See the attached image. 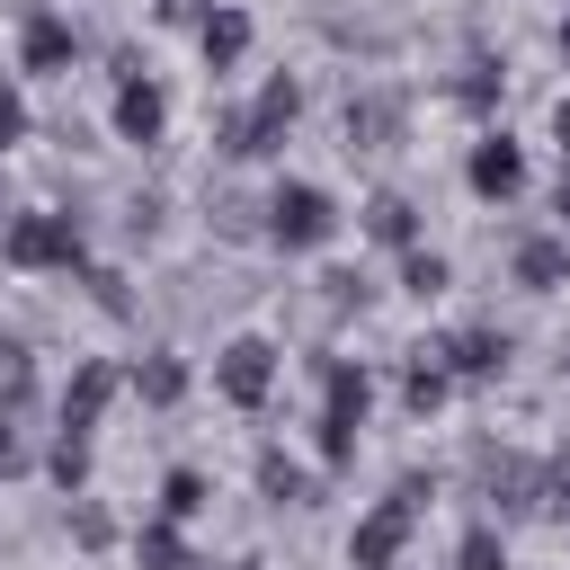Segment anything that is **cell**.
I'll return each mask as SVG.
<instances>
[{"mask_svg":"<svg viewBox=\"0 0 570 570\" xmlns=\"http://www.w3.org/2000/svg\"><path fill=\"white\" fill-rule=\"evenodd\" d=\"M276 232H285V240H321V232H330V205H321L312 187H294V196H276Z\"/></svg>","mask_w":570,"mask_h":570,"instance_id":"obj_1","label":"cell"},{"mask_svg":"<svg viewBox=\"0 0 570 570\" xmlns=\"http://www.w3.org/2000/svg\"><path fill=\"white\" fill-rule=\"evenodd\" d=\"M223 392H232V401H258V392H267V347H258V338H240V347L223 356Z\"/></svg>","mask_w":570,"mask_h":570,"instance_id":"obj_2","label":"cell"},{"mask_svg":"<svg viewBox=\"0 0 570 570\" xmlns=\"http://www.w3.org/2000/svg\"><path fill=\"white\" fill-rule=\"evenodd\" d=\"M472 187H490V196H508V187H517V151H508V142H490V151L472 160Z\"/></svg>","mask_w":570,"mask_h":570,"instance_id":"obj_3","label":"cell"},{"mask_svg":"<svg viewBox=\"0 0 570 570\" xmlns=\"http://www.w3.org/2000/svg\"><path fill=\"white\" fill-rule=\"evenodd\" d=\"M9 249H18V258H71V232H53V223H27Z\"/></svg>","mask_w":570,"mask_h":570,"instance_id":"obj_4","label":"cell"},{"mask_svg":"<svg viewBox=\"0 0 570 570\" xmlns=\"http://www.w3.org/2000/svg\"><path fill=\"white\" fill-rule=\"evenodd\" d=\"M151 125H160V98L134 89V98H125V134H151Z\"/></svg>","mask_w":570,"mask_h":570,"instance_id":"obj_5","label":"cell"},{"mask_svg":"<svg viewBox=\"0 0 570 570\" xmlns=\"http://www.w3.org/2000/svg\"><path fill=\"white\" fill-rule=\"evenodd\" d=\"M561 214H570V187H561Z\"/></svg>","mask_w":570,"mask_h":570,"instance_id":"obj_6","label":"cell"},{"mask_svg":"<svg viewBox=\"0 0 570 570\" xmlns=\"http://www.w3.org/2000/svg\"><path fill=\"white\" fill-rule=\"evenodd\" d=\"M561 45H570V27H561Z\"/></svg>","mask_w":570,"mask_h":570,"instance_id":"obj_7","label":"cell"}]
</instances>
